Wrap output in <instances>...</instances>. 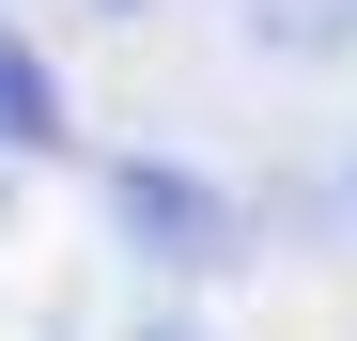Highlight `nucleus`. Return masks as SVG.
Masks as SVG:
<instances>
[{"mask_svg":"<svg viewBox=\"0 0 357 341\" xmlns=\"http://www.w3.org/2000/svg\"><path fill=\"white\" fill-rule=\"evenodd\" d=\"M93 202H109V233H125V264H155V279H233L249 264V202L218 187L202 155H109L93 170Z\"/></svg>","mask_w":357,"mask_h":341,"instance_id":"nucleus-1","label":"nucleus"},{"mask_svg":"<svg viewBox=\"0 0 357 341\" xmlns=\"http://www.w3.org/2000/svg\"><path fill=\"white\" fill-rule=\"evenodd\" d=\"M78 140V109H63V78H47V47L0 16V170H31V155H63Z\"/></svg>","mask_w":357,"mask_h":341,"instance_id":"nucleus-2","label":"nucleus"},{"mask_svg":"<svg viewBox=\"0 0 357 341\" xmlns=\"http://www.w3.org/2000/svg\"><path fill=\"white\" fill-rule=\"evenodd\" d=\"M264 63H357V0H249Z\"/></svg>","mask_w":357,"mask_h":341,"instance_id":"nucleus-3","label":"nucleus"},{"mask_svg":"<svg viewBox=\"0 0 357 341\" xmlns=\"http://www.w3.org/2000/svg\"><path fill=\"white\" fill-rule=\"evenodd\" d=\"M93 16H140V0H93Z\"/></svg>","mask_w":357,"mask_h":341,"instance_id":"nucleus-4","label":"nucleus"}]
</instances>
